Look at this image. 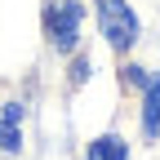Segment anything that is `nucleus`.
I'll list each match as a JSON object with an SVG mask.
<instances>
[{
	"instance_id": "obj_3",
	"label": "nucleus",
	"mask_w": 160,
	"mask_h": 160,
	"mask_svg": "<svg viewBox=\"0 0 160 160\" xmlns=\"http://www.w3.org/2000/svg\"><path fill=\"white\" fill-rule=\"evenodd\" d=\"M142 133L160 138V76H147V107H142Z\"/></svg>"
},
{
	"instance_id": "obj_5",
	"label": "nucleus",
	"mask_w": 160,
	"mask_h": 160,
	"mask_svg": "<svg viewBox=\"0 0 160 160\" xmlns=\"http://www.w3.org/2000/svg\"><path fill=\"white\" fill-rule=\"evenodd\" d=\"M0 147H5V151H18V147H22V138H18V125H13V120H0Z\"/></svg>"
},
{
	"instance_id": "obj_2",
	"label": "nucleus",
	"mask_w": 160,
	"mask_h": 160,
	"mask_svg": "<svg viewBox=\"0 0 160 160\" xmlns=\"http://www.w3.org/2000/svg\"><path fill=\"white\" fill-rule=\"evenodd\" d=\"M49 36L58 49H76V36H80V0H58L49 9Z\"/></svg>"
},
{
	"instance_id": "obj_1",
	"label": "nucleus",
	"mask_w": 160,
	"mask_h": 160,
	"mask_svg": "<svg viewBox=\"0 0 160 160\" xmlns=\"http://www.w3.org/2000/svg\"><path fill=\"white\" fill-rule=\"evenodd\" d=\"M98 27H102L111 49H129L138 40V18L125 0H98Z\"/></svg>"
},
{
	"instance_id": "obj_4",
	"label": "nucleus",
	"mask_w": 160,
	"mask_h": 160,
	"mask_svg": "<svg viewBox=\"0 0 160 160\" xmlns=\"http://www.w3.org/2000/svg\"><path fill=\"white\" fill-rule=\"evenodd\" d=\"M125 156H129V147H125V138H116V133L89 142V160H125Z\"/></svg>"
},
{
	"instance_id": "obj_6",
	"label": "nucleus",
	"mask_w": 160,
	"mask_h": 160,
	"mask_svg": "<svg viewBox=\"0 0 160 160\" xmlns=\"http://www.w3.org/2000/svg\"><path fill=\"white\" fill-rule=\"evenodd\" d=\"M5 120H13V125H18V120H22V102H9V107H5Z\"/></svg>"
}]
</instances>
